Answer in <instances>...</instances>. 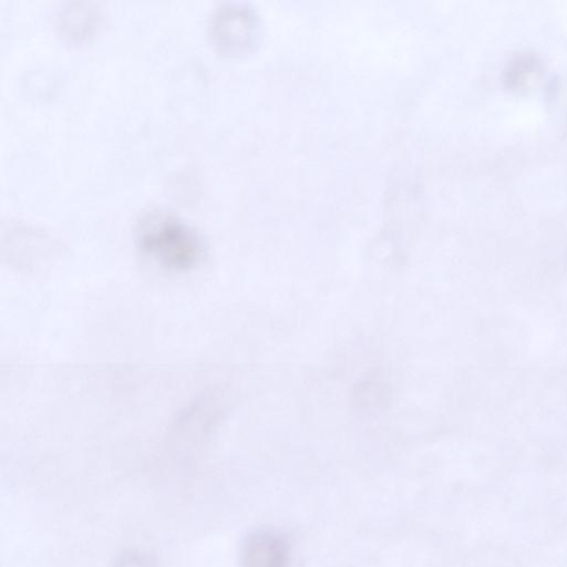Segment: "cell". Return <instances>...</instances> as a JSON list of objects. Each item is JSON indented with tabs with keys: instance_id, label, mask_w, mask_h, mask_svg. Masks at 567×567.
<instances>
[{
	"instance_id": "6da1fadb",
	"label": "cell",
	"mask_w": 567,
	"mask_h": 567,
	"mask_svg": "<svg viewBox=\"0 0 567 567\" xmlns=\"http://www.w3.org/2000/svg\"><path fill=\"white\" fill-rule=\"evenodd\" d=\"M136 244L143 255L169 271L196 268L205 257L202 237L173 214L145 213L136 225Z\"/></svg>"
},
{
	"instance_id": "7a4b0ae2",
	"label": "cell",
	"mask_w": 567,
	"mask_h": 567,
	"mask_svg": "<svg viewBox=\"0 0 567 567\" xmlns=\"http://www.w3.org/2000/svg\"><path fill=\"white\" fill-rule=\"evenodd\" d=\"M208 28L212 42L219 51L236 54L255 43L258 21L248 7L227 3L214 11Z\"/></svg>"
},
{
	"instance_id": "3957f363",
	"label": "cell",
	"mask_w": 567,
	"mask_h": 567,
	"mask_svg": "<svg viewBox=\"0 0 567 567\" xmlns=\"http://www.w3.org/2000/svg\"><path fill=\"white\" fill-rule=\"evenodd\" d=\"M288 546L286 542L269 532L251 533L243 546L245 567H286Z\"/></svg>"
},
{
	"instance_id": "277c9868",
	"label": "cell",
	"mask_w": 567,
	"mask_h": 567,
	"mask_svg": "<svg viewBox=\"0 0 567 567\" xmlns=\"http://www.w3.org/2000/svg\"><path fill=\"white\" fill-rule=\"evenodd\" d=\"M100 20L99 9L86 2L69 3L56 17L60 33L70 40H81L91 35Z\"/></svg>"
},
{
	"instance_id": "5b68a950",
	"label": "cell",
	"mask_w": 567,
	"mask_h": 567,
	"mask_svg": "<svg viewBox=\"0 0 567 567\" xmlns=\"http://www.w3.org/2000/svg\"><path fill=\"white\" fill-rule=\"evenodd\" d=\"M543 75L539 58L530 52L514 55L503 71L504 85L512 92L525 93L534 89Z\"/></svg>"
},
{
	"instance_id": "8992f818",
	"label": "cell",
	"mask_w": 567,
	"mask_h": 567,
	"mask_svg": "<svg viewBox=\"0 0 567 567\" xmlns=\"http://www.w3.org/2000/svg\"><path fill=\"white\" fill-rule=\"evenodd\" d=\"M550 111L560 117H567V75L557 76L548 87Z\"/></svg>"
},
{
	"instance_id": "52a82bcc",
	"label": "cell",
	"mask_w": 567,
	"mask_h": 567,
	"mask_svg": "<svg viewBox=\"0 0 567 567\" xmlns=\"http://www.w3.org/2000/svg\"><path fill=\"white\" fill-rule=\"evenodd\" d=\"M112 567H157L155 561L146 554L131 550L121 554Z\"/></svg>"
}]
</instances>
